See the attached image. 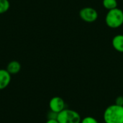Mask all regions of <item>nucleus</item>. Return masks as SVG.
Listing matches in <instances>:
<instances>
[{
    "label": "nucleus",
    "mask_w": 123,
    "mask_h": 123,
    "mask_svg": "<svg viewBox=\"0 0 123 123\" xmlns=\"http://www.w3.org/2000/svg\"><path fill=\"white\" fill-rule=\"evenodd\" d=\"M105 123H123V106L115 104L108 106L103 114Z\"/></svg>",
    "instance_id": "nucleus-1"
},
{
    "label": "nucleus",
    "mask_w": 123,
    "mask_h": 123,
    "mask_svg": "<svg viewBox=\"0 0 123 123\" xmlns=\"http://www.w3.org/2000/svg\"><path fill=\"white\" fill-rule=\"evenodd\" d=\"M105 23L107 26L112 29H117L123 25V11L117 7L109 10L105 16Z\"/></svg>",
    "instance_id": "nucleus-2"
},
{
    "label": "nucleus",
    "mask_w": 123,
    "mask_h": 123,
    "mask_svg": "<svg viewBox=\"0 0 123 123\" xmlns=\"http://www.w3.org/2000/svg\"><path fill=\"white\" fill-rule=\"evenodd\" d=\"M56 120L59 123H80L81 117L76 111L64 109L58 114Z\"/></svg>",
    "instance_id": "nucleus-3"
},
{
    "label": "nucleus",
    "mask_w": 123,
    "mask_h": 123,
    "mask_svg": "<svg viewBox=\"0 0 123 123\" xmlns=\"http://www.w3.org/2000/svg\"><path fill=\"white\" fill-rule=\"evenodd\" d=\"M98 12L97 11L90 6H86L82 8L79 12V17L80 18L87 22V23H92L95 22L98 19Z\"/></svg>",
    "instance_id": "nucleus-4"
},
{
    "label": "nucleus",
    "mask_w": 123,
    "mask_h": 123,
    "mask_svg": "<svg viewBox=\"0 0 123 123\" xmlns=\"http://www.w3.org/2000/svg\"><path fill=\"white\" fill-rule=\"evenodd\" d=\"M66 104L64 100L60 97H53L49 102V108L50 111L59 113L65 109Z\"/></svg>",
    "instance_id": "nucleus-5"
},
{
    "label": "nucleus",
    "mask_w": 123,
    "mask_h": 123,
    "mask_svg": "<svg viewBox=\"0 0 123 123\" xmlns=\"http://www.w3.org/2000/svg\"><path fill=\"white\" fill-rule=\"evenodd\" d=\"M11 82V74L6 69H0V90L6 89Z\"/></svg>",
    "instance_id": "nucleus-6"
},
{
    "label": "nucleus",
    "mask_w": 123,
    "mask_h": 123,
    "mask_svg": "<svg viewBox=\"0 0 123 123\" xmlns=\"http://www.w3.org/2000/svg\"><path fill=\"white\" fill-rule=\"evenodd\" d=\"M112 45L113 48L119 52L123 53V34H118L114 36L112 40Z\"/></svg>",
    "instance_id": "nucleus-7"
},
{
    "label": "nucleus",
    "mask_w": 123,
    "mask_h": 123,
    "mask_svg": "<svg viewBox=\"0 0 123 123\" xmlns=\"http://www.w3.org/2000/svg\"><path fill=\"white\" fill-rule=\"evenodd\" d=\"M11 75H14L18 74L20 70H21V65L20 63L17 61H10L7 66H6V69Z\"/></svg>",
    "instance_id": "nucleus-8"
},
{
    "label": "nucleus",
    "mask_w": 123,
    "mask_h": 123,
    "mask_svg": "<svg viewBox=\"0 0 123 123\" xmlns=\"http://www.w3.org/2000/svg\"><path fill=\"white\" fill-rule=\"evenodd\" d=\"M102 5L106 9L109 11V10L117 8L118 3L117 0H103Z\"/></svg>",
    "instance_id": "nucleus-9"
},
{
    "label": "nucleus",
    "mask_w": 123,
    "mask_h": 123,
    "mask_svg": "<svg viewBox=\"0 0 123 123\" xmlns=\"http://www.w3.org/2000/svg\"><path fill=\"white\" fill-rule=\"evenodd\" d=\"M10 7L9 0H0V14L6 12Z\"/></svg>",
    "instance_id": "nucleus-10"
},
{
    "label": "nucleus",
    "mask_w": 123,
    "mask_h": 123,
    "mask_svg": "<svg viewBox=\"0 0 123 123\" xmlns=\"http://www.w3.org/2000/svg\"><path fill=\"white\" fill-rule=\"evenodd\" d=\"M99 123L98 121L97 120V119H95L93 117H85L84 118L81 119V123Z\"/></svg>",
    "instance_id": "nucleus-11"
},
{
    "label": "nucleus",
    "mask_w": 123,
    "mask_h": 123,
    "mask_svg": "<svg viewBox=\"0 0 123 123\" xmlns=\"http://www.w3.org/2000/svg\"><path fill=\"white\" fill-rule=\"evenodd\" d=\"M115 105H119V106H123V96H119L116 98L115 99Z\"/></svg>",
    "instance_id": "nucleus-12"
},
{
    "label": "nucleus",
    "mask_w": 123,
    "mask_h": 123,
    "mask_svg": "<svg viewBox=\"0 0 123 123\" xmlns=\"http://www.w3.org/2000/svg\"><path fill=\"white\" fill-rule=\"evenodd\" d=\"M45 123H59L56 119H48Z\"/></svg>",
    "instance_id": "nucleus-13"
}]
</instances>
